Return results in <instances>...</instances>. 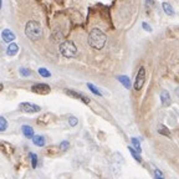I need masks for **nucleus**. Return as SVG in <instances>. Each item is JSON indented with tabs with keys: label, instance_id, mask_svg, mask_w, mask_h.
Masks as SVG:
<instances>
[{
	"label": "nucleus",
	"instance_id": "obj_15",
	"mask_svg": "<svg viewBox=\"0 0 179 179\" xmlns=\"http://www.w3.org/2000/svg\"><path fill=\"white\" fill-rule=\"evenodd\" d=\"M8 128V121L5 120V117H0V133L2 132H5Z\"/></svg>",
	"mask_w": 179,
	"mask_h": 179
},
{
	"label": "nucleus",
	"instance_id": "obj_30",
	"mask_svg": "<svg viewBox=\"0 0 179 179\" xmlns=\"http://www.w3.org/2000/svg\"><path fill=\"white\" fill-rule=\"evenodd\" d=\"M3 87H4V86H3L2 83H0V91H2V90H3Z\"/></svg>",
	"mask_w": 179,
	"mask_h": 179
},
{
	"label": "nucleus",
	"instance_id": "obj_12",
	"mask_svg": "<svg viewBox=\"0 0 179 179\" xmlns=\"http://www.w3.org/2000/svg\"><path fill=\"white\" fill-rule=\"evenodd\" d=\"M18 51H19V46H18L15 42L9 44V46H8V49H7V54H8L9 56H15V55L18 54Z\"/></svg>",
	"mask_w": 179,
	"mask_h": 179
},
{
	"label": "nucleus",
	"instance_id": "obj_32",
	"mask_svg": "<svg viewBox=\"0 0 179 179\" xmlns=\"http://www.w3.org/2000/svg\"><path fill=\"white\" fill-rule=\"evenodd\" d=\"M154 179H164V178H159V177H154Z\"/></svg>",
	"mask_w": 179,
	"mask_h": 179
},
{
	"label": "nucleus",
	"instance_id": "obj_22",
	"mask_svg": "<svg viewBox=\"0 0 179 179\" xmlns=\"http://www.w3.org/2000/svg\"><path fill=\"white\" fill-rule=\"evenodd\" d=\"M113 160L117 162V165H120V163H123V157L121 153H113Z\"/></svg>",
	"mask_w": 179,
	"mask_h": 179
},
{
	"label": "nucleus",
	"instance_id": "obj_14",
	"mask_svg": "<svg viewBox=\"0 0 179 179\" xmlns=\"http://www.w3.org/2000/svg\"><path fill=\"white\" fill-rule=\"evenodd\" d=\"M117 78H118V81H120V82H121L126 88H131V81H129V78H128L127 76L121 75V76H118Z\"/></svg>",
	"mask_w": 179,
	"mask_h": 179
},
{
	"label": "nucleus",
	"instance_id": "obj_31",
	"mask_svg": "<svg viewBox=\"0 0 179 179\" xmlns=\"http://www.w3.org/2000/svg\"><path fill=\"white\" fill-rule=\"evenodd\" d=\"M2 5H3V2H2V0H0V9H2Z\"/></svg>",
	"mask_w": 179,
	"mask_h": 179
},
{
	"label": "nucleus",
	"instance_id": "obj_20",
	"mask_svg": "<svg viewBox=\"0 0 179 179\" xmlns=\"http://www.w3.org/2000/svg\"><path fill=\"white\" fill-rule=\"evenodd\" d=\"M87 87H88L90 90H91V92H92V94H95V95H97V96H102V94L100 92V90H98L97 87H95L92 83H87Z\"/></svg>",
	"mask_w": 179,
	"mask_h": 179
},
{
	"label": "nucleus",
	"instance_id": "obj_18",
	"mask_svg": "<svg viewBox=\"0 0 179 179\" xmlns=\"http://www.w3.org/2000/svg\"><path fill=\"white\" fill-rule=\"evenodd\" d=\"M158 133H159V134H163V136H167V137H170V131H169L165 126H159Z\"/></svg>",
	"mask_w": 179,
	"mask_h": 179
},
{
	"label": "nucleus",
	"instance_id": "obj_29",
	"mask_svg": "<svg viewBox=\"0 0 179 179\" xmlns=\"http://www.w3.org/2000/svg\"><path fill=\"white\" fill-rule=\"evenodd\" d=\"M142 26H143V29H144V30H147V31H152L151 26H149V25H147L146 23H143V24H142Z\"/></svg>",
	"mask_w": 179,
	"mask_h": 179
},
{
	"label": "nucleus",
	"instance_id": "obj_11",
	"mask_svg": "<svg viewBox=\"0 0 179 179\" xmlns=\"http://www.w3.org/2000/svg\"><path fill=\"white\" fill-rule=\"evenodd\" d=\"M21 132H23V134H24L26 138H29V139H33L34 136H35L33 127H30L29 124H24V126L21 127Z\"/></svg>",
	"mask_w": 179,
	"mask_h": 179
},
{
	"label": "nucleus",
	"instance_id": "obj_4",
	"mask_svg": "<svg viewBox=\"0 0 179 179\" xmlns=\"http://www.w3.org/2000/svg\"><path fill=\"white\" fill-rule=\"evenodd\" d=\"M146 83V68L144 67H141L139 71L137 72V76H136V80H134V90L136 91H141L142 87L144 86Z\"/></svg>",
	"mask_w": 179,
	"mask_h": 179
},
{
	"label": "nucleus",
	"instance_id": "obj_19",
	"mask_svg": "<svg viewBox=\"0 0 179 179\" xmlns=\"http://www.w3.org/2000/svg\"><path fill=\"white\" fill-rule=\"evenodd\" d=\"M131 142H132V144H133L134 149H136L138 153H141V152H142V148H141V143H139V141H138L137 138H132V139H131Z\"/></svg>",
	"mask_w": 179,
	"mask_h": 179
},
{
	"label": "nucleus",
	"instance_id": "obj_7",
	"mask_svg": "<svg viewBox=\"0 0 179 179\" xmlns=\"http://www.w3.org/2000/svg\"><path fill=\"white\" fill-rule=\"evenodd\" d=\"M65 92H66L68 96L73 97V98L81 100V101H82L83 103H86V105H88V103H90V98H88V97H86L85 95L80 94V92H76V91H73V90H65Z\"/></svg>",
	"mask_w": 179,
	"mask_h": 179
},
{
	"label": "nucleus",
	"instance_id": "obj_26",
	"mask_svg": "<svg viewBox=\"0 0 179 179\" xmlns=\"http://www.w3.org/2000/svg\"><path fill=\"white\" fill-rule=\"evenodd\" d=\"M20 75L26 77V76H30V75H31V71H30V70H28V68L21 67V68H20Z\"/></svg>",
	"mask_w": 179,
	"mask_h": 179
},
{
	"label": "nucleus",
	"instance_id": "obj_2",
	"mask_svg": "<svg viewBox=\"0 0 179 179\" xmlns=\"http://www.w3.org/2000/svg\"><path fill=\"white\" fill-rule=\"evenodd\" d=\"M25 35L33 40V41H36L39 40L41 36H42V28L41 25L37 23V21H28L26 26H25Z\"/></svg>",
	"mask_w": 179,
	"mask_h": 179
},
{
	"label": "nucleus",
	"instance_id": "obj_25",
	"mask_svg": "<svg viewBox=\"0 0 179 179\" xmlns=\"http://www.w3.org/2000/svg\"><path fill=\"white\" fill-rule=\"evenodd\" d=\"M77 123H78V121H77V118H76V117L71 116V117L68 118V124H70L71 127H75V126H77Z\"/></svg>",
	"mask_w": 179,
	"mask_h": 179
},
{
	"label": "nucleus",
	"instance_id": "obj_23",
	"mask_svg": "<svg viewBox=\"0 0 179 179\" xmlns=\"http://www.w3.org/2000/svg\"><path fill=\"white\" fill-rule=\"evenodd\" d=\"M68 147H70V143H68L67 141H63V142H61V143H60V146H59V148L61 149V152H65V151H67V149H68Z\"/></svg>",
	"mask_w": 179,
	"mask_h": 179
},
{
	"label": "nucleus",
	"instance_id": "obj_13",
	"mask_svg": "<svg viewBox=\"0 0 179 179\" xmlns=\"http://www.w3.org/2000/svg\"><path fill=\"white\" fill-rule=\"evenodd\" d=\"M33 143H34L35 146H37V147H44L45 143H46V141H45V137H44V136H34Z\"/></svg>",
	"mask_w": 179,
	"mask_h": 179
},
{
	"label": "nucleus",
	"instance_id": "obj_1",
	"mask_svg": "<svg viewBox=\"0 0 179 179\" xmlns=\"http://www.w3.org/2000/svg\"><path fill=\"white\" fill-rule=\"evenodd\" d=\"M107 41V37L105 35L103 31H101L100 29H92L88 34V44L91 47L96 49V50H101L105 47Z\"/></svg>",
	"mask_w": 179,
	"mask_h": 179
},
{
	"label": "nucleus",
	"instance_id": "obj_28",
	"mask_svg": "<svg viewBox=\"0 0 179 179\" xmlns=\"http://www.w3.org/2000/svg\"><path fill=\"white\" fill-rule=\"evenodd\" d=\"M154 177H159V178H164L163 177V173L159 170V169H154Z\"/></svg>",
	"mask_w": 179,
	"mask_h": 179
},
{
	"label": "nucleus",
	"instance_id": "obj_24",
	"mask_svg": "<svg viewBox=\"0 0 179 179\" xmlns=\"http://www.w3.org/2000/svg\"><path fill=\"white\" fill-rule=\"evenodd\" d=\"M39 73L42 76V77H50L51 76V73L46 70V68H44V67H41V68H39Z\"/></svg>",
	"mask_w": 179,
	"mask_h": 179
},
{
	"label": "nucleus",
	"instance_id": "obj_6",
	"mask_svg": "<svg viewBox=\"0 0 179 179\" xmlns=\"http://www.w3.org/2000/svg\"><path fill=\"white\" fill-rule=\"evenodd\" d=\"M31 91L37 94V95H47L51 91V87L46 83H35L31 87Z\"/></svg>",
	"mask_w": 179,
	"mask_h": 179
},
{
	"label": "nucleus",
	"instance_id": "obj_9",
	"mask_svg": "<svg viewBox=\"0 0 179 179\" xmlns=\"http://www.w3.org/2000/svg\"><path fill=\"white\" fill-rule=\"evenodd\" d=\"M160 101H162V105H163L164 107L170 106L172 98H170V95H169V92L167 91V90H163V91L160 92Z\"/></svg>",
	"mask_w": 179,
	"mask_h": 179
},
{
	"label": "nucleus",
	"instance_id": "obj_17",
	"mask_svg": "<svg viewBox=\"0 0 179 179\" xmlns=\"http://www.w3.org/2000/svg\"><path fill=\"white\" fill-rule=\"evenodd\" d=\"M163 10L165 11V14H168V15H174V10H173V8L170 7V4H168V3H163Z\"/></svg>",
	"mask_w": 179,
	"mask_h": 179
},
{
	"label": "nucleus",
	"instance_id": "obj_5",
	"mask_svg": "<svg viewBox=\"0 0 179 179\" xmlns=\"http://www.w3.org/2000/svg\"><path fill=\"white\" fill-rule=\"evenodd\" d=\"M20 110L25 113H37L41 111V107L35 105V103H30V102H23L19 105Z\"/></svg>",
	"mask_w": 179,
	"mask_h": 179
},
{
	"label": "nucleus",
	"instance_id": "obj_16",
	"mask_svg": "<svg viewBox=\"0 0 179 179\" xmlns=\"http://www.w3.org/2000/svg\"><path fill=\"white\" fill-rule=\"evenodd\" d=\"M128 151L131 152V154H132V157L138 162V163H141L142 162V158H141V155H139V153L136 151V149H133L132 147H128Z\"/></svg>",
	"mask_w": 179,
	"mask_h": 179
},
{
	"label": "nucleus",
	"instance_id": "obj_10",
	"mask_svg": "<svg viewBox=\"0 0 179 179\" xmlns=\"http://www.w3.org/2000/svg\"><path fill=\"white\" fill-rule=\"evenodd\" d=\"M0 149H2V152L5 155H11L14 153L13 146L10 143H8V142H0Z\"/></svg>",
	"mask_w": 179,
	"mask_h": 179
},
{
	"label": "nucleus",
	"instance_id": "obj_3",
	"mask_svg": "<svg viewBox=\"0 0 179 179\" xmlns=\"http://www.w3.org/2000/svg\"><path fill=\"white\" fill-rule=\"evenodd\" d=\"M59 50H60V54L63 57H67V59L75 57L77 55V47H76V45L72 41H63L60 45Z\"/></svg>",
	"mask_w": 179,
	"mask_h": 179
},
{
	"label": "nucleus",
	"instance_id": "obj_21",
	"mask_svg": "<svg viewBox=\"0 0 179 179\" xmlns=\"http://www.w3.org/2000/svg\"><path fill=\"white\" fill-rule=\"evenodd\" d=\"M29 155H30V159H31V167L35 169L37 167V155L35 153H30Z\"/></svg>",
	"mask_w": 179,
	"mask_h": 179
},
{
	"label": "nucleus",
	"instance_id": "obj_27",
	"mask_svg": "<svg viewBox=\"0 0 179 179\" xmlns=\"http://www.w3.org/2000/svg\"><path fill=\"white\" fill-rule=\"evenodd\" d=\"M47 117H50V115H45V116H44V120H47ZM37 123H39V124H47L49 122H47V121H41V120H37Z\"/></svg>",
	"mask_w": 179,
	"mask_h": 179
},
{
	"label": "nucleus",
	"instance_id": "obj_8",
	"mask_svg": "<svg viewBox=\"0 0 179 179\" xmlns=\"http://www.w3.org/2000/svg\"><path fill=\"white\" fill-rule=\"evenodd\" d=\"M2 37H3V40H4L5 42L11 44V42L15 40V34H14L11 30L5 29V30H3V33H2Z\"/></svg>",
	"mask_w": 179,
	"mask_h": 179
}]
</instances>
